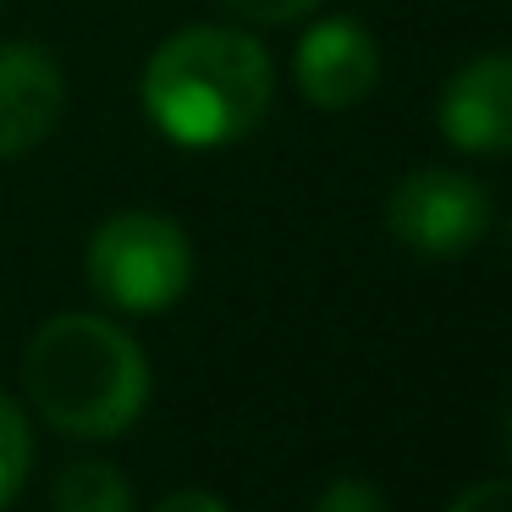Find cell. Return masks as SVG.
<instances>
[{"mask_svg": "<svg viewBox=\"0 0 512 512\" xmlns=\"http://www.w3.org/2000/svg\"><path fill=\"white\" fill-rule=\"evenodd\" d=\"M144 116L182 149H226L270 116L276 67L243 28L199 23L160 39L138 78Z\"/></svg>", "mask_w": 512, "mask_h": 512, "instance_id": "obj_1", "label": "cell"}, {"mask_svg": "<svg viewBox=\"0 0 512 512\" xmlns=\"http://www.w3.org/2000/svg\"><path fill=\"white\" fill-rule=\"evenodd\" d=\"M435 127L463 155H512V50H479L435 100Z\"/></svg>", "mask_w": 512, "mask_h": 512, "instance_id": "obj_5", "label": "cell"}, {"mask_svg": "<svg viewBox=\"0 0 512 512\" xmlns=\"http://www.w3.org/2000/svg\"><path fill=\"white\" fill-rule=\"evenodd\" d=\"M292 78L314 111H353L380 83V45L353 17H320L314 28H303Z\"/></svg>", "mask_w": 512, "mask_h": 512, "instance_id": "obj_6", "label": "cell"}, {"mask_svg": "<svg viewBox=\"0 0 512 512\" xmlns=\"http://www.w3.org/2000/svg\"><path fill=\"white\" fill-rule=\"evenodd\" d=\"M507 243H512V215H507Z\"/></svg>", "mask_w": 512, "mask_h": 512, "instance_id": "obj_15", "label": "cell"}, {"mask_svg": "<svg viewBox=\"0 0 512 512\" xmlns=\"http://www.w3.org/2000/svg\"><path fill=\"white\" fill-rule=\"evenodd\" d=\"M67 116V72L34 39L0 45V160L34 155Z\"/></svg>", "mask_w": 512, "mask_h": 512, "instance_id": "obj_7", "label": "cell"}, {"mask_svg": "<svg viewBox=\"0 0 512 512\" xmlns=\"http://www.w3.org/2000/svg\"><path fill=\"white\" fill-rule=\"evenodd\" d=\"M309 512H391V501H386V490H380L375 479H364V474H336L331 485L314 496Z\"/></svg>", "mask_w": 512, "mask_h": 512, "instance_id": "obj_10", "label": "cell"}, {"mask_svg": "<svg viewBox=\"0 0 512 512\" xmlns=\"http://www.w3.org/2000/svg\"><path fill=\"white\" fill-rule=\"evenodd\" d=\"M50 512H133V485L111 457H72L50 485Z\"/></svg>", "mask_w": 512, "mask_h": 512, "instance_id": "obj_8", "label": "cell"}, {"mask_svg": "<svg viewBox=\"0 0 512 512\" xmlns=\"http://www.w3.org/2000/svg\"><path fill=\"white\" fill-rule=\"evenodd\" d=\"M501 441H507V463H512V408H507V424H501Z\"/></svg>", "mask_w": 512, "mask_h": 512, "instance_id": "obj_14", "label": "cell"}, {"mask_svg": "<svg viewBox=\"0 0 512 512\" xmlns=\"http://www.w3.org/2000/svg\"><path fill=\"white\" fill-rule=\"evenodd\" d=\"M83 276L94 298L122 314H166L193 287V243L182 221L160 210H122L94 226L83 248Z\"/></svg>", "mask_w": 512, "mask_h": 512, "instance_id": "obj_3", "label": "cell"}, {"mask_svg": "<svg viewBox=\"0 0 512 512\" xmlns=\"http://www.w3.org/2000/svg\"><path fill=\"white\" fill-rule=\"evenodd\" d=\"M446 512H512V474L507 479H479Z\"/></svg>", "mask_w": 512, "mask_h": 512, "instance_id": "obj_12", "label": "cell"}, {"mask_svg": "<svg viewBox=\"0 0 512 512\" xmlns=\"http://www.w3.org/2000/svg\"><path fill=\"white\" fill-rule=\"evenodd\" d=\"M386 232L419 259H463L490 232V193L452 166H419L391 188Z\"/></svg>", "mask_w": 512, "mask_h": 512, "instance_id": "obj_4", "label": "cell"}, {"mask_svg": "<svg viewBox=\"0 0 512 512\" xmlns=\"http://www.w3.org/2000/svg\"><path fill=\"white\" fill-rule=\"evenodd\" d=\"M215 6H226L232 17L259 23V28H287V23H298V17L320 12V0H215Z\"/></svg>", "mask_w": 512, "mask_h": 512, "instance_id": "obj_11", "label": "cell"}, {"mask_svg": "<svg viewBox=\"0 0 512 512\" xmlns=\"http://www.w3.org/2000/svg\"><path fill=\"white\" fill-rule=\"evenodd\" d=\"M149 512H232L215 490H199V485H188V490H166V496L155 501Z\"/></svg>", "mask_w": 512, "mask_h": 512, "instance_id": "obj_13", "label": "cell"}, {"mask_svg": "<svg viewBox=\"0 0 512 512\" xmlns=\"http://www.w3.org/2000/svg\"><path fill=\"white\" fill-rule=\"evenodd\" d=\"M28 402L72 441H116L149 408V353L105 314H56L23 353Z\"/></svg>", "mask_w": 512, "mask_h": 512, "instance_id": "obj_2", "label": "cell"}, {"mask_svg": "<svg viewBox=\"0 0 512 512\" xmlns=\"http://www.w3.org/2000/svg\"><path fill=\"white\" fill-rule=\"evenodd\" d=\"M28 468H34V430H28V413L0 391V512L12 507L17 490L28 485Z\"/></svg>", "mask_w": 512, "mask_h": 512, "instance_id": "obj_9", "label": "cell"}, {"mask_svg": "<svg viewBox=\"0 0 512 512\" xmlns=\"http://www.w3.org/2000/svg\"><path fill=\"white\" fill-rule=\"evenodd\" d=\"M0 6H6V0H0Z\"/></svg>", "mask_w": 512, "mask_h": 512, "instance_id": "obj_16", "label": "cell"}]
</instances>
